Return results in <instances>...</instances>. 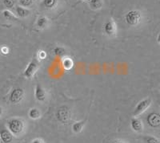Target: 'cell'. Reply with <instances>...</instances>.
Instances as JSON below:
<instances>
[{"instance_id":"6da1fadb","label":"cell","mask_w":160,"mask_h":143,"mask_svg":"<svg viewBox=\"0 0 160 143\" xmlns=\"http://www.w3.org/2000/svg\"><path fill=\"white\" fill-rule=\"evenodd\" d=\"M7 126L13 136H20L24 132L26 128V123L23 119L18 118H11L7 123Z\"/></svg>"},{"instance_id":"7a4b0ae2","label":"cell","mask_w":160,"mask_h":143,"mask_svg":"<svg viewBox=\"0 0 160 143\" xmlns=\"http://www.w3.org/2000/svg\"><path fill=\"white\" fill-rule=\"evenodd\" d=\"M40 68V61L38 59V57H34L32 58L28 66L26 67L25 70L23 72V76L25 78L28 80H31L35 77L37 72L38 71Z\"/></svg>"},{"instance_id":"3957f363","label":"cell","mask_w":160,"mask_h":143,"mask_svg":"<svg viewBox=\"0 0 160 143\" xmlns=\"http://www.w3.org/2000/svg\"><path fill=\"white\" fill-rule=\"evenodd\" d=\"M56 118L59 122L63 125H67L70 122L71 118V109L67 105H62L57 109Z\"/></svg>"},{"instance_id":"277c9868","label":"cell","mask_w":160,"mask_h":143,"mask_svg":"<svg viewBox=\"0 0 160 143\" xmlns=\"http://www.w3.org/2000/svg\"><path fill=\"white\" fill-rule=\"evenodd\" d=\"M142 19V14L137 10H132L128 11L125 15L126 23L130 26L135 27L139 24Z\"/></svg>"},{"instance_id":"5b68a950","label":"cell","mask_w":160,"mask_h":143,"mask_svg":"<svg viewBox=\"0 0 160 143\" xmlns=\"http://www.w3.org/2000/svg\"><path fill=\"white\" fill-rule=\"evenodd\" d=\"M25 97V91L22 88H15L10 93L9 101L13 105H17L23 100Z\"/></svg>"},{"instance_id":"8992f818","label":"cell","mask_w":160,"mask_h":143,"mask_svg":"<svg viewBox=\"0 0 160 143\" xmlns=\"http://www.w3.org/2000/svg\"><path fill=\"white\" fill-rule=\"evenodd\" d=\"M152 101H151V98H146V99L142 100L141 101L137 104V105L135 106V110L133 112V116L136 118L138 116L141 115L142 114H143L146 110L148 109L150 106H151Z\"/></svg>"},{"instance_id":"52a82bcc","label":"cell","mask_w":160,"mask_h":143,"mask_svg":"<svg viewBox=\"0 0 160 143\" xmlns=\"http://www.w3.org/2000/svg\"><path fill=\"white\" fill-rule=\"evenodd\" d=\"M104 33L108 37H115L117 35L118 28L115 21L113 19H110L103 25Z\"/></svg>"},{"instance_id":"ba28073f","label":"cell","mask_w":160,"mask_h":143,"mask_svg":"<svg viewBox=\"0 0 160 143\" xmlns=\"http://www.w3.org/2000/svg\"><path fill=\"white\" fill-rule=\"evenodd\" d=\"M147 123L151 128L160 127V114L158 113H151L147 118Z\"/></svg>"},{"instance_id":"9c48e42d","label":"cell","mask_w":160,"mask_h":143,"mask_svg":"<svg viewBox=\"0 0 160 143\" xmlns=\"http://www.w3.org/2000/svg\"><path fill=\"white\" fill-rule=\"evenodd\" d=\"M35 97L38 102H44L47 100V97H48L47 91L40 84H37L35 86Z\"/></svg>"},{"instance_id":"30bf717a","label":"cell","mask_w":160,"mask_h":143,"mask_svg":"<svg viewBox=\"0 0 160 143\" xmlns=\"http://www.w3.org/2000/svg\"><path fill=\"white\" fill-rule=\"evenodd\" d=\"M0 140L3 143H11L13 140V135L8 128L0 129Z\"/></svg>"},{"instance_id":"8fae6325","label":"cell","mask_w":160,"mask_h":143,"mask_svg":"<svg viewBox=\"0 0 160 143\" xmlns=\"http://www.w3.org/2000/svg\"><path fill=\"white\" fill-rule=\"evenodd\" d=\"M131 126L133 130L136 133H142L143 130V124L138 118H133L131 121Z\"/></svg>"},{"instance_id":"7c38bea8","label":"cell","mask_w":160,"mask_h":143,"mask_svg":"<svg viewBox=\"0 0 160 143\" xmlns=\"http://www.w3.org/2000/svg\"><path fill=\"white\" fill-rule=\"evenodd\" d=\"M36 28L40 30H43L47 28L49 25V19L46 16H41L37 19L36 23H35Z\"/></svg>"},{"instance_id":"4fadbf2b","label":"cell","mask_w":160,"mask_h":143,"mask_svg":"<svg viewBox=\"0 0 160 143\" xmlns=\"http://www.w3.org/2000/svg\"><path fill=\"white\" fill-rule=\"evenodd\" d=\"M86 122H87V119L83 120V121H76V122L74 123L72 125V127H71V130H72L73 133L79 134V133L82 132L86 125Z\"/></svg>"},{"instance_id":"5bb4252c","label":"cell","mask_w":160,"mask_h":143,"mask_svg":"<svg viewBox=\"0 0 160 143\" xmlns=\"http://www.w3.org/2000/svg\"><path fill=\"white\" fill-rule=\"evenodd\" d=\"M16 14L20 18H25L31 15V11L22 6H18L16 8Z\"/></svg>"},{"instance_id":"9a60e30c","label":"cell","mask_w":160,"mask_h":143,"mask_svg":"<svg viewBox=\"0 0 160 143\" xmlns=\"http://www.w3.org/2000/svg\"><path fill=\"white\" fill-rule=\"evenodd\" d=\"M57 3H58V0H42V7L48 10L56 8Z\"/></svg>"},{"instance_id":"2e32d148","label":"cell","mask_w":160,"mask_h":143,"mask_svg":"<svg viewBox=\"0 0 160 143\" xmlns=\"http://www.w3.org/2000/svg\"><path fill=\"white\" fill-rule=\"evenodd\" d=\"M28 115H29V118L32 120H38L41 118V112L38 109L32 108L29 110Z\"/></svg>"},{"instance_id":"e0dca14e","label":"cell","mask_w":160,"mask_h":143,"mask_svg":"<svg viewBox=\"0 0 160 143\" xmlns=\"http://www.w3.org/2000/svg\"><path fill=\"white\" fill-rule=\"evenodd\" d=\"M62 64L64 69L71 70L74 66V62L70 57H64L62 60Z\"/></svg>"},{"instance_id":"ac0fdd59","label":"cell","mask_w":160,"mask_h":143,"mask_svg":"<svg viewBox=\"0 0 160 143\" xmlns=\"http://www.w3.org/2000/svg\"><path fill=\"white\" fill-rule=\"evenodd\" d=\"M54 53L56 56L61 57V58H64L67 55V50L65 48L62 46H57L54 48Z\"/></svg>"},{"instance_id":"d6986e66","label":"cell","mask_w":160,"mask_h":143,"mask_svg":"<svg viewBox=\"0 0 160 143\" xmlns=\"http://www.w3.org/2000/svg\"><path fill=\"white\" fill-rule=\"evenodd\" d=\"M90 8L92 10H99L102 8L103 3L102 0H90Z\"/></svg>"},{"instance_id":"ffe728a7","label":"cell","mask_w":160,"mask_h":143,"mask_svg":"<svg viewBox=\"0 0 160 143\" xmlns=\"http://www.w3.org/2000/svg\"><path fill=\"white\" fill-rule=\"evenodd\" d=\"M2 15H3L4 18L8 20H11V21H16L18 20V18L17 16H15L11 11L9 10H5V11H2Z\"/></svg>"},{"instance_id":"44dd1931","label":"cell","mask_w":160,"mask_h":143,"mask_svg":"<svg viewBox=\"0 0 160 143\" xmlns=\"http://www.w3.org/2000/svg\"><path fill=\"white\" fill-rule=\"evenodd\" d=\"M143 141L145 143H160L159 140L156 137L151 135H146L143 137Z\"/></svg>"},{"instance_id":"7402d4cb","label":"cell","mask_w":160,"mask_h":143,"mask_svg":"<svg viewBox=\"0 0 160 143\" xmlns=\"http://www.w3.org/2000/svg\"><path fill=\"white\" fill-rule=\"evenodd\" d=\"M20 5L23 8H30L33 3V0H19Z\"/></svg>"},{"instance_id":"603a6c76","label":"cell","mask_w":160,"mask_h":143,"mask_svg":"<svg viewBox=\"0 0 160 143\" xmlns=\"http://www.w3.org/2000/svg\"><path fill=\"white\" fill-rule=\"evenodd\" d=\"M3 3L6 8H8V9H11L15 6V1L14 0H3Z\"/></svg>"},{"instance_id":"cb8c5ba5","label":"cell","mask_w":160,"mask_h":143,"mask_svg":"<svg viewBox=\"0 0 160 143\" xmlns=\"http://www.w3.org/2000/svg\"><path fill=\"white\" fill-rule=\"evenodd\" d=\"M37 57H38V59L39 61L41 60H44L47 57V53H46L45 51H42V50H39L38 51V54H37Z\"/></svg>"},{"instance_id":"d4e9b609","label":"cell","mask_w":160,"mask_h":143,"mask_svg":"<svg viewBox=\"0 0 160 143\" xmlns=\"http://www.w3.org/2000/svg\"><path fill=\"white\" fill-rule=\"evenodd\" d=\"M9 48L7 46H2V48H0V51H1V53L2 54V55H8V53H9Z\"/></svg>"},{"instance_id":"484cf974","label":"cell","mask_w":160,"mask_h":143,"mask_svg":"<svg viewBox=\"0 0 160 143\" xmlns=\"http://www.w3.org/2000/svg\"><path fill=\"white\" fill-rule=\"evenodd\" d=\"M31 143H45V141L41 138H35L34 140H32Z\"/></svg>"},{"instance_id":"4316f807","label":"cell","mask_w":160,"mask_h":143,"mask_svg":"<svg viewBox=\"0 0 160 143\" xmlns=\"http://www.w3.org/2000/svg\"><path fill=\"white\" fill-rule=\"evenodd\" d=\"M113 143H125L123 141H122V140H116V141H115Z\"/></svg>"},{"instance_id":"83f0119b","label":"cell","mask_w":160,"mask_h":143,"mask_svg":"<svg viewBox=\"0 0 160 143\" xmlns=\"http://www.w3.org/2000/svg\"><path fill=\"white\" fill-rule=\"evenodd\" d=\"M157 40H158V44H159V45H160V33H159V35H158V38H157Z\"/></svg>"},{"instance_id":"f1b7e54d","label":"cell","mask_w":160,"mask_h":143,"mask_svg":"<svg viewBox=\"0 0 160 143\" xmlns=\"http://www.w3.org/2000/svg\"><path fill=\"white\" fill-rule=\"evenodd\" d=\"M2 108L0 106V117L2 116Z\"/></svg>"},{"instance_id":"f546056e","label":"cell","mask_w":160,"mask_h":143,"mask_svg":"<svg viewBox=\"0 0 160 143\" xmlns=\"http://www.w3.org/2000/svg\"><path fill=\"white\" fill-rule=\"evenodd\" d=\"M83 1H85V2H90V0H83Z\"/></svg>"},{"instance_id":"4dcf8cb0","label":"cell","mask_w":160,"mask_h":143,"mask_svg":"<svg viewBox=\"0 0 160 143\" xmlns=\"http://www.w3.org/2000/svg\"><path fill=\"white\" fill-rule=\"evenodd\" d=\"M159 89H160V88H159Z\"/></svg>"}]
</instances>
